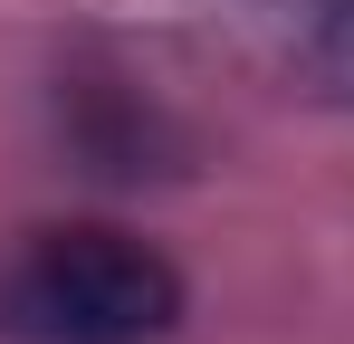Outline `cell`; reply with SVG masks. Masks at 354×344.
Wrapping results in <instances>:
<instances>
[{"mask_svg": "<svg viewBox=\"0 0 354 344\" xmlns=\"http://www.w3.org/2000/svg\"><path fill=\"white\" fill-rule=\"evenodd\" d=\"M182 325V268L134 229H39L0 287V335L19 344H163Z\"/></svg>", "mask_w": 354, "mask_h": 344, "instance_id": "cell-1", "label": "cell"}, {"mask_svg": "<svg viewBox=\"0 0 354 344\" xmlns=\"http://www.w3.org/2000/svg\"><path fill=\"white\" fill-rule=\"evenodd\" d=\"M316 67L354 86V0H316Z\"/></svg>", "mask_w": 354, "mask_h": 344, "instance_id": "cell-2", "label": "cell"}]
</instances>
